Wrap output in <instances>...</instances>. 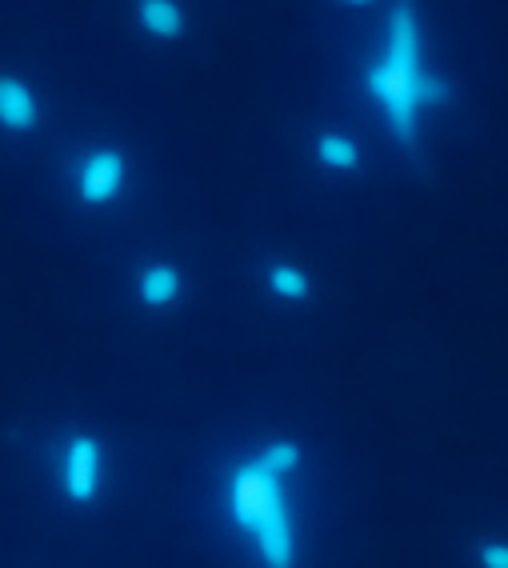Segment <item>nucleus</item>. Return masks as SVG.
I'll return each mask as SVG.
<instances>
[{"mask_svg": "<svg viewBox=\"0 0 508 568\" xmlns=\"http://www.w3.org/2000/svg\"><path fill=\"white\" fill-rule=\"evenodd\" d=\"M368 89L380 101V121L385 132L400 149L420 136V124L433 109L445 101V81L440 72L428 64L425 52V21H420L417 4H388L380 12V44L373 52V72H368Z\"/></svg>", "mask_w": 508, "mask_h": 568, "instance_id": "f257e3e1", "label": "nucleus"}, {"mask_svg": "<svg viewBox=\"0 0 508 568\" xmlns=\"http://www.w3.org/2000/svg\"><path fill=\"white\" fill-rule=\"evenodd\" d=\"M305 468V448L293 437H273L256 445L236 473L233 508L241 525H248V552L261 568H296L301 532L288 485Z\"/></svg>", "mask_w": 508, "mask_h": 568, "instance_id": "f03ea898", "label": "nucleus"}, {"mask_svg": "<svg viewBox=\"0 0 508 568\" xmlns=\"http://www.w3.org/2000/svg\"><path fill=\"white\" fill-rule=\"evenodd\" d=\"M129 181L133 169L121 149H89L72 164V193L89 209H109L112 201H121Z\"/></svg>", "mask_w": 508, "mask_h": 568, "instance_id": "7ed1b4c3", "label": "nucleus"}, {"mask_svg": "<svg viewBox=\"0 0 508 568\" xmlns=\"http://www.w3.org/2000/svg\"><path fill=\"white\" fill-rule=\"evenodd\" d=\"M61 480L69 500L92 505L109 480V448L96 433H72L61 445Z\"/></svg>", "mask_w": 508, "mask_h": 568, "instance_id": "20e7f679", "label": "nucleus"}, {"mask_svg": "<svg viewBox=\"0 0 508 568\" xmlns=\"http://www.w3.org/2000/svg\"><path fill=\"white\" fill-rule=\"evenodd\" d=\"M41 124V101L21 72H0V129L32 132Z\"/></svg>", "mask_w": 508, "mask_h": 568, "instance_id": "39448f33", "label": "nucleus"}, {"mask_svg": "<svg viewBox=\"0 0 508 568\" xmlns=\"http://www.w3.org/2000/svg\"><path fill=\"white\" fill-rule=\"evenodd\" d=\"M184 296V273L173 261H149L136 273V301L144 308H173Z\"/></svg>", "mask_w": 508, "mask_h": 568, "instance_id": "423d86ee", "label": "nucleus"}, {"mask_svg": "<svg viewBox=\"0 0 508 568\" xmlns=\"http://www.w3.org/2000/svg\"><path fill=\"white\" fill-rule=\"evenodd\" d=\"M136 29L153 41H176L181 32H189V9L176 0H141L133 9Z\"/></svg>", "mask_w": 508, "mask_h": 568, "instance_id": "0eeeda50", "label": "nucleus"}, {"mask_svg": "<svg viewBox=\"0 0 508 568\" xmlns=\"http://www.w3.org/2000/svg\"><path fill=\"white\" fill-rule=\"evenodd\" d=\"M313 161L333 176H348L360 169V144L348 136V132L325 129L313 136Z\"/></svg>", "mask_w": 508, "mask_h": 568, "instance_id": "6e6552de", "label": "nucleus"}, {"mask_svg": "<svg viewBox=\"0 0 508 568\" xmlns=\"http://www.w3.org/2000/svg\"><path fill=\"white\" fill-rule=\"evenodd\" d=\"M265 288H268V296L285 301V305H301V301L313 296V276L296 261H273L265 268Z\"/></svg>", "mask_w": 508, "mask_h": 568, "instance_id": "1a4fd4ad", "label": "nucleus"}, {"mask_svg": "<svg viewBox=\"0 0 508 568\" xmlns=\"http://www.w3.org/2000/svg\"><path fill=\"white\" fill-rule=\"evenodd\" d=\"M473 560H477V568H508V540H500V537L480 540Z\"/></svg>", "mask_w": 508, "mask_h": 568, "instance_id": "9d476101", "label": "nucleus"}]
</instances>
